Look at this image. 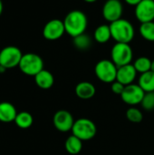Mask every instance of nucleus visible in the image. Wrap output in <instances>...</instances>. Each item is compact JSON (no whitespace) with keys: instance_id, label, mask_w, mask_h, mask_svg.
Here are the masks:
<instances>
[{"instance_id":"obj_1","label":"nucleus","mask_w":154,"mask_h":155,"mask_svg":"<svg viewBox=\"0 0 154 155\" xmlns=\"http://www.w3.org/2000/svg\"><path fill=\"white\" fill-rule=\"evenodd\" d=\"M63 21L65 33L73 38L84 34L88 25V18L86 15L80 10H73L69 12Z\"/></svg>"},{"instance_id":"obj_2","label":"nucleus","mask_w":154,"mask_h":155,"mask_svg":"<svg viewBox=\"0 0 154 155\" xmlns=\"http://www.w3.org/2000/svg\"><path fill=\"white\" fill-rule=\"evenodd\" d=\"M112 38L116 43L129 44L134 37L135 31L132 23L126 19H119L110 23Z\"/></svg>"},{"instance_id":"obj_3","label":"nucleus","mask_w":154,"mask_h":155,"mask_svg":"<svg viewBox=\"0 0 154 155\" xmlns=\"http://www.w3.org/2000/svg\"><path fill=\"white\" fill-rule=\"evenodd\" d=\"M18 67L25 75L34 77L44 69V61L40 55L34 53H27L23 54Z\"/></svg>"},{"instance_id":"obj_4","label":"nucleus","mask_w":154,"mask_h":155,"mask_svg":"<svg viewBox=\"0 0 154 155\" xmlns=\"http://www.w3.org/2000/svg\"><path fill=\"white\" fill-rule=\"evenodd\" d=\"M118 67L112 60L103 59L99 61L94 67V73L97 78L105 84L113 83L116 81Z\"/></svg>"},{"instance_id":"obj_5","label":"nucleus","mask_w":154,"mask_h":155,"mask_svg":"<svg viewBox=\"0 0 154 155\" xmlns=\"http://www.w3.org/2000/svg\"><path fill=\"white\" fill-rule=\"evenodd\" d=\"M72 133L82 141H89L95 136L97 128L92 120L88 118H80L74 121Z\"/></svg>"},{"instance_id":"obj_6","label":"nucleus","mask_w":154,"mask_h":155,"mask_svg":"<svg viewBox=\"0 0 154 155\" xmlns=\"http://www.w3.org/2000/svg\"><path fill=\"white\" fill-rule=\"evenodd\" d=\"M112 61L115 64L117 67L126 65L132 63L133 58V48L129 44L125 43H116L111 51Z\"/></svg>"},{"instance_id":"obj_7","label":"nucleus","mask_w":154,"mask_h":155,"mask_svg":"<svg viewBox=\"0 0 154 155\" xmlns=\"http://www.w3.org/2000/svg\"><path fill=\"white\" fill-rule=\"evenodd\" d=\"M23 54L15 45H8L0 51V65L5 69L15 68L19 65Z\"/></svg>"},{"instance_id":"obj_8","label":"nucleus","mask_w":154,"mask_h":155,"mask_svg":"<svg viewBox=\"0 0 154 155\" xmlns=\"http://www.w3.org/2000/svg\"><path fill=\"white\" fill-rule=\"evenodd\" d=\"M145 92L140 87L139 84H132L126 85L123 94H121L122 100L128 105L134 106L142 103Z\"/></svg>"},{"instance_id":"obj_9","label":"nucleus","mask_w":154,"mask_h":155,"mask_svg":"<svg viewBox=\"0 0 154 155\" xmlns=\"http://www.w3.org/2000/svg\"><path fill=\"white\" fill-rule=\"evenodd\" d=\"M65 33L64 21L60 19H52L48 21L43 28V35L46 40L55 41L61 38Z\"/></svg>"},{"instance_id":"obj_10","label":"nucleus","mask_w":154,"mask_h":155,"mask_svg":"<svg viewBox=\"0 0 154 155\" xmlns=\"http://www.w3.org/2000/svg\"><path fill=\"white\" fill-rule=\"evenodd\" d=\"M102 12L103 18L106 21L113 23L121 19L123 12V6L120 0H107L103 6Z\"/></svg>"},{"instance_id":"obj_11","label":"nucleus","mask_w":154,"mask_h":155,"mask_svg":"<svg viewBox=\"0 0 154 155\" xmlns=\"http://www.w3.org/2000/svg\"><path fill=\"white\" fill-rule=\"evenodd\" d=\"M134 14L141 24L153 21L154 0H142L137 5H135Z\"/></svg>"},{"instance_id":"obj_12","label":"nucleus","mask_w":154,"mask_h":155,"mask_svg":"<svg viewBox=\"0 0 154 155\" xmlns=\"http://www.w3.org/2000/svg\"><path fill=\"white\" fill-rule=\"evenodd\" d=\"M53 123L54 127L58 131L65 133L72 131L74 124V119L70 112L66 110H59L54 114Z\"/></svg>"},{"instance_id":"obj_13","label":"nucleus","mask_w":154,"mask_h":155,"mask_svg":"<svg viewBox=\"0 0 154 155\" xmlns=\"http://www.w3.org/2000/svg\"><path fill=\"white\" fill-rule=\"evenodd\" d=\"M136 75H137V71L135 67L133 66V64H129L118 67L116 81L122 83L123 84L126 86V85L133 84L136 78Z\"/></svg>"},{"instance_id":"obj_14","label":"nucleus","mask_w":154,"mask_h":155,"mask_svg":"<svg viewBox=\"0 0 154 155\" xmlns=\"http://www.w3.org/2000/svg\"><path fill=\"white\" fill-rule=\"evenodd\" d=\"M17 111L14 104L8 102L0 103V122L2 123H12L17 115Z\"/></svg>"},{"instance_id":"obj_15","label":"nucleus","mask_w":154,"mask_h":155,"mask_svg":"<svg viewBox=\"0 0 154 155\" xmlns=\"http://www.w3.org/2000/svg\"><path fill=\"white\" fill-rule=\"evenodd\" d=\"M96 93L95 86L90 82H81L75 87V94L78 98L83 100H89L94 96Z\"/></svg>"},{"instance_id":"obj_16","label":"nucleus","mask_w":154,"mask_h":155,"mask_svg":"<svg viewBox=\"0 0 154 155\" xmlns=\"http://www.w3.org/2000/svg\"><path fill=\"white\" fill-rule=\"evenodd\" d=\"M34 82L39 88L47 90V89H50L54 85V78L51 72L45 69H43L34 76Z\"/></svg>"},{"instance_id":"obj_17","label":"nucleus","mask_w":154,"mask_h":155,"mask_svg":"<svg viewBox=\"0 0 154 155\" xmlns=\"http://www.w3.org/2000/svg\"><path fill=\"white\" fill-rule=\"evenodd\" d=\"M138 84L145 93L154 92V72L148 71L141 74Z\"/></svg>"},{"instance_id":"obj_18","label":"nucleus","mask_w":154,"mask_h":155,"mask_svg":"<svg viewBox=\"0 0 154 155\" xmlns=\"http://www.w3.org/2000/svg\"><path fill=\"white\" fill-rule=\"evenodd\" d=\"M64 147L65 150L68 153L73 155L78 154L83 148V141L81 139H79L78 137H76L75 135L72 134L71 136H69L64 143Z\"/></svg>"},{"instance_id":"obj_19","label":"nucleus","mask_w":154,"mask_h":155,"mask_svg":"<svg viewBox=\"0 0 154 155\" xmlns=\"http://www.w3.org/2000/svg\"><path fill=\"white\" fill-rule=\"evenodd\" d=\"M93 37H94L95 41L99 44L107 43L112 38L110 25H99L93 33Z\"/></svg>"},{"instance_id":"obj_20","label":"nucleus","mask_w":154,"mask_h":155,"mask_svg":"<svg viewBox=\"0 0 154 155\" xmlns=\"http://www.w3.org/2000/svg\"><path fill=\"white\" fill-rule=\"evenodd\" d=\"M34 123V118L31 114L28 112H20L17 114L15 119V124H16L17 127L21 129H28L32 126Z\"/></svg>"},{"instance_id":"obj_21","label":"nucleus","mask_w":154,"mask_h":155,"mask_svg":"<svg viewBox=\"0 0 154 155\" xmlns=\"http://www.w3.org/2000/svg\"><path fill=\"white\" fill-rule=\"evenodd\" d=\"M73 43L74 45V46L79 49V50H87L91 47L92 45V40H91V37L86 35V34H82L78 36H75L74 37V40H73Z\"/></svg>"},{"instance_id":"obj_22","label":"nucleus","mask_w":154,"mask_h":155,"mask_svg":"<svg viewBox=\"0 0 154 155\" xmlns=\"http://www.w3.org/2000/svg\"><path fill=\"white\" fill-rule=\"evenodd\" d=\"M140 34L142 37L147 41L154 42V22H147L141 24Z\"/></svg>"},{"instance_id":"obj_23","label":"nucleus","mask_w":154,"mask_h":155,"mask_svg":"<svg viewBox=\"0 0 154 155\" xmlns=\"http://www.w3.org/2000/svg\"><path fill=\"white\" fill-rule=\"evenodd\" d=\"M151 65H152V60H150L146 56H141L135 60L133 63V66L135 67L137 73L143 74L148 71H151Z\"/></svg>"},{"instance_id":"obj_24","label":"nucleus","mask_w":154,"mask_h":155,"mask_svg":"<svg viewBox=\"0 0 154 155\" xmlns=\"http://www.w3.org/2000/svg\"><path fill=\"white\" fill-rule=\"evenodd\" d=\"M126 117L127 119L132 122V123H134V124H138V123H141L143 119V113L136 107H130L127 112H126Z\"/></svg>"},{"instance_id":"obj_25","label":"nucleus","mask_w":154,"mask_h":155,"mask_svg":"<svg viewBox=\"0 0 154 155\" xmlns=\"http://www.w3.org/2000/svg\"><path fill=\"white\" fill-rule=\"evenodd\" d=\"M143 108L146 111H152L154 109V92L152 93H145L142 103Z\"/></svg>"},{"instance_id":"obj_26","label":"nucleus","mask_w":154,"mask_h":155,"mask_svg":"<svg viewBox=\"0 0 154 155\" xmlns=\"http://www.w3.org/2000/svg\"><path fill=\"white\" fill-rule=\"evenodd\" d=\"M125 88V85L123 84L122 83L118 82V81H114L113 84H112V91L115 94H119L121 95L123 92Z\"/></svg>"},{"instance_id":"obj_27","label":"nucleus","mask_w":154,"mask_h":155,"mask_svg":"<svg viewBox=\"0 0 154 155\" xmlns=\"http://www.w3.org/2000/svg\"><path fill=\"white\" fill-rule=\"evenodd\" d=\"M128 5H137L142 0H124Z\"/></svg>"},{"instance_id":"obj_28","label":"nucleus","mask_w":154,"mask_h":155,"mask_svg":"<svg viewBox=\"0 0 154 155\" xmlns=\"http://www.w3.org/2000/svg\"><path fill=\"white\" fill-rule=\"evenodd\" d=\"M3 8H4V6H3V2H2V0H0V15H1L2 13H3Z\"/></svg>"},{"instance_id":"obj_29","label":"nucleus","mask_w":154,"mask_h":155,"mask_svg":"<svg viewBox=\"0 0 154 155\" xmlns=\"http://www.w3.org/2000/svg\"><path fill=\"white\" fill-rule=\"evenodd\" d=\"M5 70H6V69H5V67H3V66H1V65H0V73H1V74H2V73H5Z\"/></svg>"},{"instance_id":"obj_30","label":"nucleus","mask_w":154,"mask_h":155,"mask_svg":"<svg viewBox=\"0 0 154 155\" xmlns=\"http://www.w3.org/2000/svg\"><path fill=\"white\" fill-rule=\"evenodd\" d=\"M151 71L154 72V60L152 61V65H151Z\"/></svg>"},{"instance_id":"obj_31","label":"nucleus","mask_w":154,"mask_h":155,"mask_svg":"<svg viewBox=\"0 0 154 155\" xmlns=\"http://www.w3.org/2000/svg\"><path fill=\"white\" fill-rule=\"evenodd\" d=\"M84 1H85L86 3H93V2H95L97 0H84Z\"/></svg>"}]
</instances>
